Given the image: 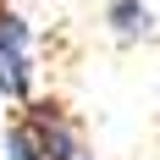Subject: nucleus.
I'll return each instance as SVG.
<instances>
[{
  "label": "nucleus",
  "mask_w": 160,
  "mask_h": 160,
  "mask_svg": "<svg viewBox=\"0 0 160 160\" xmlns=\"http://www.w3.org/2000/svg\"><path fill=\"white\" fill-rule=\"evenodd\" d=\"M33 83V33L28 17L0 6V99H28Z\"/></svg>",
  "instance_id": "nucleus-2"
},
{
  "label": "nucleus",
  "mask_w": 160,
  "mask_h": 160,
  "mask_svg": "<svg viewBox=\"0 0 160 160\" xmlns=\"http://www.w3.org/2000/svg\"><path fill=\"white\" fill-rule=\"evenodd\" d=\"M105 22H111L116 39H155V11L144 0H111L105 6Z\"/></svg>",
  "instance_id": "nucleus-3"
},
{
  "label": "nucleus",
  "mask_w": 160,
  "mask_h": 160,
  "mask_svg": "<svg viewBox=\"0 0 160 160\" xmlns=\"http://www.w3.org/2000/svg\"><path fill=\"white\" fill-rule=\"evenodd\" d=\"M83 149L88 144L78 138V127H72L61 116V105H50V99L22 105L17 122L6 127V160H78Z\"/></svg>",
  "instance_id": "nucleus-1"
}]
</instances>
